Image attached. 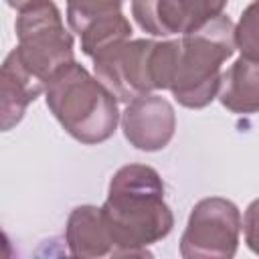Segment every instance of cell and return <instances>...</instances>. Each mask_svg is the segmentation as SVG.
Listing matches in <instances>:
<instances>
[{
  "instance_id": "cell-3",
  "label": "cell",
  "mask_w": 259,
  "mask_h": 259,
  "mask_svg": "<svg viewBox=\"0 0 259 259\" xmlns=\"http://www.w3.org/2000/svg\"><path fill=\"white\" fill-rule=\"evenodd\" d=\"M235 49V22L225 14L182 34L168 91L182 107H206L219 93L223 63L233 57Z\"/></svg>"
},
{
  "instance_id": "cell-14",
  "label": "cell",
  "mask_w": 259,
  "mask_h": 259,
  "mask_svg": "<svg viewBox=\"0 0 259 259\" xmlns=\"http://www.w3.org/2000/svg\"><path fill=\"white\" fill-rule=\"evenodd\" d=\"M235 42L241 55L259 59V0H253L235 24Z\"/></svg>"
},
{
  "instance_id": "cell-6",
  "label": "cell",
  "mask_w": 259,
  "mask_h": 259,
  "mask_svg": "<svg viewBox=\"0 0 259 259\" xmlns=\"http://www.w3.org/2000/svg\"><path fill=\"white\" fill-rule=\"evenodd\" d=\"M243 219L237 204L223 196L198 200L180 237L184 259H231L237 253Z\"/></svg>"
},
{
  "instance_id": "cell-16",
  "label": "cell",
  "mask_w": 259,
  "mask_h": 259,
  "mask_svg": "<svg viewBox=\"0 0 259 259\" xmlns=\"http://www.w3.org/2000/svg\"><path fill=\"white\" fill-rule=\"evenodd\" d=\"M36 2H40V0H6V4H8L10 8H16V10H22V8L32 6V4H36Z\"/></svg>"
},
{
  "instance_id": "cell-9",
  "label": "cell",
  "mask_w": 259,
  "mask_h": 259,
  "mask_svg": "<svg viewBox=\"0 0 259 259\" xmlns=\"http://www.w3.org/2000/svg\"><path fill=\"white\" fill-rule=\"evenodd\" d=\"M36 75H32L20 61L16 49H12L0 69V127L2 132L12 130L26 113V107L45 91Z\"/></svg>"
},
{
  "instance_id": "cell-12",
  "label": "cell",
  "mask_w": 259,
  "mask_h": 259,
  "mask_svg": "<svg viewBox=\"0 0 259 259\" xmlns=\"http://www.w3.org/2000/svg\"><path fill=\"white\" fill-rule=\"evenodd\" d=\"M132 36V24L130 20L123 16V12H115V14H107L101 16L93 22H89L79 38H81V51L87 57H95L101 51L109 49L111 45H117L121 40H127Z\"/></svg>"
},
{
  "instance_id": "cell-10",
  "label": "cell",
  "mask_w": 259,
  "mask_h": 259,
  "mask_svg": "<svg viewBox=\"0 0 259 259\" xmlns=\"http://www.w3.org/2000/svg\"><path fill=\"white\" fill-rule=\"evenodd\" d=\"M65 243L73 257H81V259L113 257V243L103 223L101 206H93V204L75 206L67 219Z\"/></svg>"
},
{
  "instance_id": "cell-4",
  "label": "cell",
  "mask_w": 259,
  "mask_h": 259,
  "mask_svg": "<svg viewBox=\"0 0 259 259\" xmlns=\"http://www.w3.org/2000/svg\"><path fill=\"white\" fill-rule=\"evenodd\" d=\"M16 53L26 69L47 83L55 73L75 61L73 36L53 0H40L18 10Z\"/></svg>"
},
{
  "instance_id": "cell-15",
  "label": "cell",
  "mask_w": 259,
  "mask_h": 259,
  "mask_svg": "<svg viewBox=\"0 0 259 259\" xmlns=\"http://www.w3.org/2000/svg\"><path fill=\"white\" fill-rule=\"evenodd\" d=\"M243 235H245V243L247 247L259 255V198H255L243 217Z\"/></svg>"
},
{
  "instance_id": "cell-7",
  "label": "cell",
  "mask_w": 259,
  "mask_h": 259,
  "mask_svg": "<svg viewBox=\"0 0 259 259\" xmlns=\"http://www.w3.org/2000/svg\"><path fill=\"white\" fill-rule=\"evenodd\" d=\"M229 0H132V16L152 36L186 34L223 14Z\"/></svg>"
},
{
  "instance_id": "cell-13",
  "label": "cell",
  "mask_w": 259,
  "mask_h": 259,
  "mask_svg": "<svg viewBox=\"0 0 259 259\" xmlns=\"http://www.w3.org/2000/svg\"><path fill=\"white\" fill-rule=\"evenodd\" d=\"M123 0H67V22L73 32L81 34V30L107 14L121 12Z\"/></svg>"
},
{
  "instance_id": "cell-5",
  "label": "cell",
  "mask_w": 259,
  "mask_h": 259,
  "mask_svg": "<svg viewBox=\"0 0 259 259\" xmlns=\"http://www.w3.org/2000/svg\"><path fill=\"white\" fill-rule=\"evenodd\" d=\"M95 77L115 95L119 103L164 89L162 85V40L127 38L93 57Z\"/></svg>"
},
{
  "instance_id": "cell-2",
  "label": "cell",
  "mask_w": 259,
  "mask_h": 259,
  "mask_svg": "<svg viewBox=\"0 0 259 259\" xmlns=\"http://www.w3.org/2000/svg\"><path fill=\"white\" fill-rule=\"evenodd\" d=\"M45 101L63 130L87 146L109 140L121 121L115 95L77 61L47 81Z\"/></svg>"
},
{
  "instance_id": "cell-11",
  "label": "cell",
  "mask_w": 259,
  "mask_h": 259,
  "mask_svg": "<svg viewBox=\"0 0 259 259\" xmlns=\"http://www.w3.org/2000/svg\"><path fill=\"white\" fill-rule=\"evenodd\" d=\"M223 107L231 113L249 115L259 111V59L241 55L221 75L217 93Z\"/></svg>"
},
{
  "instance_id": "cell-1",
  "label": "cell",
  "mask_w": 259,
  "mask_h": 259,
  "mask_svg": "<svg viewBox=\"0 0 259 259\" xmlns=\"http://www.w3.org/2000/svg\"><path fill=\"white\" fill-rule=\"evenodd\" d=\"M101 214L113 243V257H146L148 247L166 239L174 227L162 178L146 164L121 166L111 176Z\"/></svg>"
},
{
  "instance_id": "cell-8",
  "label": "cell",
  "mask_w": 259,
  "mask_h": 259,
  "mask_svg": "<svg viewBox=\"0 0 259 259\" xmlns=\"http://www.w3.org/2000/svg\"><path fill=\"white\" fill-rule=\"evenodd\" d=\"M121 130L125 140L142 152L164 150L176 132V113L168 99L146 93L130 103L121 113Z\"/></svg>"
}]
</instances>
